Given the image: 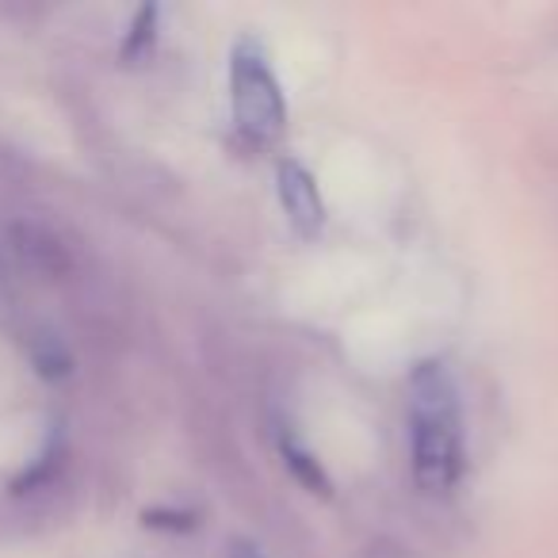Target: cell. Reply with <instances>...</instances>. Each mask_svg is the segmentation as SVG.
<instances>
[{
	"label": "cell",
	"mask_w": 558,
	"mask_h": 558,
	"mask_svg": "<svg viewBox=\"0 0 558 558\" xmlns=\"http://www.w3.org/2000/svg\"><path fill=\"white\" fill-rule=\"evenodd\" d=\"M230 558H264L256 547H248V543H238V547L230 550Z\"/></svg>",
	"instance_id": "5"
},
{
	"label": "cell",
	"mask_w": 558,
	"mask_h": 558,
	"mask_svg": "<svg viewBox=\"0 0 558 558\" xmlns=\"http://www.w3.org/2000/svg\"><path fill=\"white\" fill-rule=\"evenodd\" d=\"M283 459H288V466L295 471V478L303 482V486H311V494H322V497L333 494V486H329V478H326V471H322V463L311 456V451L303 448V444L291 440V436H283Z\"/></svg>",
	"instance_id": "4"
},
{
	"label": "cell",
	"mask_w": 558,
	"mask_h": 558,
	"mask_svg": "<svg viewBox=\"0 0 558 558\" xmlns=\"http://www.w3.org/2000/svg\"><path fill=\"white\" fill-rule=\"evenodd\" d=\"M276 192L291 230L299 238H318L322 226H326V203H322V192L314 184L311 169L303 161H295V157H283L276 169Z\"/></svg>",
	"instance_id": "3"
},
{
	"label": "cell",
	"mask_w": 558,
	"mask_h": 558,
	"mask_svg": "<svg viewBox=\"0 0 558 558\" xmlns=\"http://www.w3.org/2000/svg\"><path fill=\"white\" fill-rule=\"evenodd\" d=\"M230 104H233V123H238L241 138L253 146H271L279 142L283 126H288V104L279 93V81L271 73V62L264 47L245 35L233 43L230 54Z\"/></svg>",
	"instance_id": "2"
},
{
	"label": "cell",
	"mask_w": 558,
	"mask_h": 558,
	"mask_svg": "<svg viewBox=\"0 0 558 558\" xmlns=\"http://www.w3.org/2000/svg\"><path fill=\"white\" fill-rule=\"evenodd\" d=\"M410 456L413 478L425 494L444 497L463 474V413L451 372L425 360L410 375Z\"/></svg>",
	"instance_id": "1"
}]
</instances>
